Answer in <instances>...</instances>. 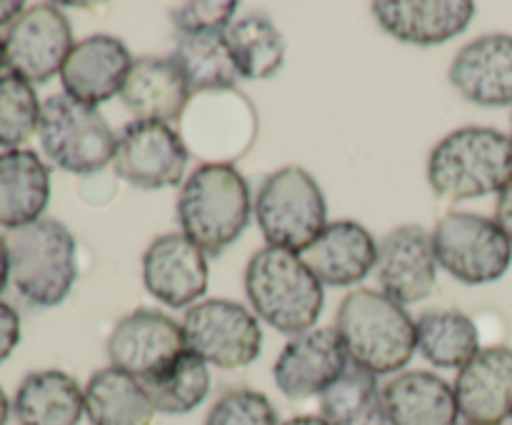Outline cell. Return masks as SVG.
<instances>
[{"label": "cell", "mask_w": 512, "mask_h": 425, "mask_svg": "<svg viewBox=\"0 0 512 425\" xmlns=\"http://www.w3.org/2000/svg\"><path fill=\"white\" fill-rule=\"evenodd\" d=\"M335 330L355 368L398 375L418 350V328L408 310L385 293L358 288L343 298Z\"/></svg>", "instance_id": "cell-1"}, {"label": "cell", "mask_w": 512, "mask_h": 425, "mask_svg": "<svg viewBox=\"0 0 512 425\" xmlns=\"http://www.w3.org/2000/svg\"><path fill=\"white\" fill-rule=\"evenodd\" d=\"M253 200L248 180L230 163H203L178 195V220L203 253L220 255L248 228Z\"/></svg>", "instance_id": "cell-2"}, {"label": "cell", "mask_w": 512, "mask_h": 425, "mask_svg": "<svg viewBox=\"0 0 512 425\" xmlns=\"http://www.w3.org/2000/svg\"><path fill=\"white\" fill-rule=\"evenodd\" d=\"M245 293L258 318L293 338L315 328L325 303L323 283L303 258L273 245H265L248 260Z\"/></svg>", "instance_id": "cell-3"}, {"label": "cell", "mask_w": 512, "mask_h": 425, "mask_svg": "<svg viewBox=\"0 0 512 425\" xmlns=\"http://www.w3.org/2000/svg\"><path fill=\"white\" fill-rule=\"evenodd\" d=\"M428 180L450 200L503 193L512 183V138L480 125L453 130L430 153Z\"/></svg>", "instance_id": "cell-4"}, {"label": "cell", "mask_w": 512, "mask_h": 425, "mask_svg": "<svg viewBox=\"0 0 512 425\" xmlns=\"http://www.w3.org/2000/svg\"><path fill=\"white\" fill-rule=\"evenodd\" d=\"M10 280L38 308H55L78 278L75 238L60 220L40 218L8 233Z\"/></svg>", "instance_id": "cell-5"}, {"label": "cell", "mask_w": 512, "mask_h": 425, "mask_svg": "<svg viewBox=\"0 0 512 425\" xmlns=\"http://www.w3.org/2000/svg\"><path fill=\"white\" fill-rule=\"evenodd\" d=\"M260 233L273 248L303 253L328 228V205L308 170L288 165L263 180L253 203Z\"/></svg>", "instance_id": "cell-6"}, {"label": "cell", "mask_w": 512, "mask_h": 425, "mask_svg": "<svg viewBox=\"0 0 512 425\" xmlns=\"http://www.w3.org/2000/svg\"><path fill=\"white\" fill-rule=\"evenodd\" d=\"M38 140L55 168L75 175L100 173L115 158L118 138L98 108L73 100L70 95H50L40 110Z\"/></svg>", "instance_id": "cell-7"}, {"label": "cell", "mask_w": 512, "mask_h": 425, "mask_svg": "<svg viewBox=\"0 0 512 425\" xmlns=\"http://www.w3.org/2000/svg\"><path fill=\"white\" fill-rule=\"evenodd\" d=\"M433 250L440 268L465 285L495 283L512 263V240L495 218L465 210H453L438 220Z\"/></svg>", "instance_id": "cell-8"}, {"label": "cell", "mask_w": 512, "mask_h": 425, "mask_svg": "<svg viewBox=\"0 0 512 425\" xmlns=\"http://www.w3.org/2000/svg\"><path fill=\"white\" fill-rule=\"evenodd\" d=\"M183 333L190 353L223 370L255 363L263 348L258 318L245 305L225 298H210L188 308Z\"/></svg>", "instance_id": "cell-9"}, {"label": "cell", "mask_w": 512, "mask_h": 425, "mask_svg": "<svg viewBox=\"0 0 512 425\" xmlns=\"http://www.w3.org/2000/svg\"><path fill=\"white\" fill-rule=\"evenodd\" d=\"M178 133L188 150L208 158V163H228V158H240L250 148L258 118L250 100L240 93L213 90L190 98Z\"/></svg>", "instance_id": "cell-10"}, {"label": "cell", "mask_w": 512, "mask_h": 425, "mask_svg": "<svg viewBox=\"0 0 512 425\" xmlns=\"http://www.w3.org/2000/svg\"><path fill=\"white\" fill-rule=\"evenodd\" d=\"M188 158V145L168 123L133 120L120 130L113 168L133 188L160 190L183 180Z\"/></svg>", "instance_id": "cell-11"}, {"label": "cell", "mask_w": 512, "mask_h": 425, "mask_svg": "<svg viewBox=\"0 0 512 425\" xmlns=\"http://www.w3.org/2000/svg\"><path fill=\"white\" fill-rule=\"evenodd\" d=\"M5 65L30 85L48 83L73 50V28L58 5H33L5 30Z\"/></svg>", "instance_id": "cell-12"}, {"label": "cell", "mask_w": 512, "mask_h": 425, "mask_svg": "<svg viewBox=\"0 0 512 425\" xmlns=\"http://www.w3.org/2000/svg\"><path fill=\"white\" fill-rule=\"evenodd\" d=\"M185 350L183 325L153 308H138L120 318L108 338L110 365L140 383L158 378Z\"/></svg>", "instance_id": "cell-13"}, {"label": "cell", "mask_w": 512, "mask_h": 425, "mask_svg": "<svg viewBox=\"0 0 512 425\" xmlns=\"http://www.w3.org/2000/svg\"><path fill=\"white\" fill-rule=\"evenodd\" d=\"M348 370V353L335 328H313L290 338L273 365L280 393L290 400L323 395Z\"/></svg>", "instance_id": "cell-14"}, {"label": "cell", "mask_w": 512, "mask_h": 425, "mask_svg": "<svg viewBox=\"0 0 512 425\" xmlns=\"http://www.w3.org/2000/svg\"><path fill=\"white\" fill-rule=\"evenodd\" d=\"M380 293L395 303L410 305L425 300L438 283V258L433 235L420 225H400L378 245L375 260Z\"/></svg>", "instance_id": "cell-15"}, {"label": "cell", "mask_w": 512, "mask_h": 425, "mask_svg": "<svg viewBox=\"0 0 512 425\" xmlns=\"http://www.w3.org/2000/svg\"><path fill=\"white\" fill-rule=\"evenodd\" d=\"M143 283L168 308H193L208 290V260L188 235L165 233L145 250Z\"/></svg>", "instance_id": "cell-16"}, {"label": "cell", "mask_w": 512, "mask_h": 425, "mask_svg": "<svg viewBox=\"0 0 512 425\" xmlns=\"http://www.w3.org/2000/svg\"><path fill=\"white\" fill-rule=\"evenodd\" d=\"M133 63L123 40L95 33L73 45L60 70V83L65 95L95 108L120 95Z\"/></svg>", "instance_id": "cell-17"}, {"label": "cell", "mask_w": 512, "mask_h": 425, "mask_svg": "<svg viewBox=\"0 0 512 425\" xmlns=\"http://www.w3.org/2000/svg\"><path fill=\"white\" fill-rule=\"evenodd\" d=\"M460 418L475 425H505L512 418V348L490 345L455 378Z\"/></svg>", "instance_id": "cell-18"}, {"label": "cell", "mask_w": 512, "mask_h": 425, "mask_svg": "<svg viewBox=\"0 0 512 425\" xmlns=\"http://www.w3.org/2000/svg\"><path fill=\"white\" fill-rule=\"evenodd\" d=\"M450 83L465 100L483 108L512 105V35L490 33L455 55Z\"/></svg>", "instance_id": "cell-19"}, {"label": "cell", "mask_w": 512, "mask_h": 425, "mask_svg": "<svg viewBox=\"0 0 512 425\" xmlns=\"http://www.w3.org/2000/svg\"><path fill=\"white\" fill-rule=\"evenodd\" d=\"M373 15L388 35L410 45H443L473 23L470 0H380Z\"/></svg>", "instance_id": "cell-20"}, {"label": "cell", "mask_w": 512, "mask_h": 425, "mask_svg": "<svg viewBox=\"0 0 512 425\" xmlns=\"http://www.w3.org/2000/svg\"><path fill=\"white\" fill-rule=\"evenodd\" d=\"M120 98L125 108L135 115V120H153V123L178 120L180 123L193 98V90L170 55L168 58L145 55L135 60L130 68Z\"/></svg>", "instance_id": "cell-21"}, {"label": "cell", "mask_w": 512, "mask_h": 425, "mask_svg": "<svg viewBox=\"0 0 512 425\" xmlns=\"http://www.w3.org/2000/svg\"><path fill=\"white\" fill-rule=\"evenodd\" d=\"M300 258L323 285L348 288L373 273L378 243L368 228L355 220H338L330 223Z\"/></svg>", "instance_id": "cell-22"}, {"label": "cell", "mask_w": 512, "mask_h": 425, "mask_svg": "<svg viewBox=\"0 0 512 425\" xmlns=\"http://www.w3.org/2000/svg\"><path fill=\"white\" fill-rule=\"evenodd\" d=\"M388 425H458L460 408L453 385L438 373L405 370L383 385Z\"/></svg>", "instance_id": "cell-23"}, {"label": "cell", "mask_w": 512, "mask_h": 425, "mask_svg": "<svg viewBox=\"0 0 512 425\" xmlns=\"http://www.w3.org/2000/svg\"><path fill=\"white\" fill-rule=\"evenodd\" d=\"M50 200V170L35 150L0 153V228H23L43 218Z\"/></svg>", "instance_id": "cell-24"}, {"label": "cell", "mask_w": 512, "mask_h": 425, "mask_svg": "<svg viewBox=\"0 0 512 425\" xmlns=\"http://www.w3.org/2000/svg\"><path fill=\"white\" fill-rule=\"evenodd\" d=\"M13 413L20 425H78L85 413V393L63 370H35L15 390Z\"/></svg>", "instance_id": "cell-25"}, {"label": "cell", "mask_w": 512, "mask_h": 425, "mask_svg": "<svg viewBox=\"0 0 512 425\" xmlns=\"http://www.w3.org/2000/svg\"><path fill=\"white\" fill-rule=\"evenodd\" d=\"M83 393L85 415L93 425H150L155 418L140 380L113 365L90 375Z\"/></svg>", "instance_id": "cell-26"}, {"label": "cell", "mask_w": 512, "mask_h": 425, "mask_svg": "<svg viewBox=\"0 0 512 425\" xmlns=\"http://www.w3.org/2000/svg\"><path fill=\"white\" fill-rule=\"evenodd\" d=\"M230 58L240 78H273L285 60V40L278 25L260 10L238 15L225 30Z\"/></svg>", "instance_id": "cell-27"}, {"label": "cell", "mask_w": 512, "mask_h": 425, "mask_svg": "<svg viewBox=\"0 0 512 425\" xmlns=\"http://www.w3.org/2000/svg\"><path fill=\"white\" fill-rule=\"evenodd\" d=\"M418 350L435 368H463L480 353L478 325L460 310H428L415 323Z\"/></svg>", "instance_id": "cell-28"}, {"label": "cell", "mask_w": 512, "mask_h": 425, "mask_svg": "<svg viewBox=\"0 0 512 425\" xmlns=\"http://www.w3.org/2000/svg\"><path fill=\"white\" fill-rule=\"evenodd\" d=\"M170 58L178 63L193 95L213 90H233L238 83V68L230 58L225 33L178 35Z\"/></svg>", "instance_id": "cell-29"}, {"label": "cell", "mask_w": 512, "mask_h": 425, "mask_svg": "<svg viewBox=\"0 0 512 425\" xmlns=\"http://www.w3.org/2000/svg\"><path fill=\"white\" fill-rule=\"evenodd\" d=\"M320 418L328 425H388L378 375L348 368L323 395Z\"/></svg>", "instance_id": "cell-30"}, {"label": "cell", "mask_w": 512, "mask_h": 425, "mask_svg": "<svg viewBox=\"0 0 512 425\" xmlns=\"http://www.w3.org/2000/svg\"><path fill=\"white\" fill-rule=\"evenodd\" d=\"M153 403L155 413L185 415L198 408L210 393L208 363L195 353L185 350L168 370L158 378L140 383Z\"/></svg>", "instance_id": "cell-31"}, {"label": "cell", "mask_w": 512, "mask_h": 425, "mask_svg": "<svg viewBox=\"0 0 512 425\" xmlns=\"http://www.w3.org/2000/svg\"><path fill=\"white\" fill-rule=\"evenodd\" d=\"M40 110L33 85L13 73L0 75V148L15 150L38 133Z\"/></svg>", "instance_id": "cell-32"}, {"label": "cell", "mask_w": 512, "mask_h": 425, "mask_svg": "<svg viewBox=\"0 0 512 425\" xmlns=\"http://www.w3.org/2000/svg\"><path fill=\"white\" fill-rule=\"evenodd\" d=\"M205 425H278V413L258 390L235 388L215 400Z\"/></svg>", "instance_id": "cell-33"}, {"label": "cell", "mask_w": 512, "mask_h": 425, "mask_svg": "<svg viewBox=\"0 0 512 425\" xmlns=\"http://www.w3.org/2000/svg\"><path fill=\"white\" fill-rule=\"evenodd\" d=\"M238 18V3L235 0H200V3H183L170 10L178 35L195 33H225L228 25Z\"/></svg>", "instance_id": "cell-34"}, {"label": "cell", "mask_w": 512, "mask_h": 425, "mask_svg": "<svg viewBox=\"0 0 512 425\" xmlns=\"http://www.w3.org/2000/svg\"><path fill=\"white\" fill-rule=\"evenodd\" d=\"M20 343V318L13 305L0 300V363L10 358L15 345Z\"/></svg>", "instance_id": "cell-35"}, {"label": "cell", "mask_w": 512, "mask_h": 425, "mask_svg": "<svg viewBox=\"0 0 512 425\" xmlns=\"http://www.w3.org/2000/svg\"><path fill=\"white\" fill-rule=\"evenodd\" d=\"M495 223L505 230V235L512 240V183L503 193L498 195V205H495Z\"/></svg>", "instance_id": "cell-36"}, {"label": "cell", "mask_w": 512, "mask_h": 425, "mask_svg": "<svg viewBox=\"0 0 512 425\" xmlns=\"http://www.w3.org/2000/svg\"><path fill=\"white\" fill-rule=\"evenodd\" d=\"M23 10L25 5L20 0H0V25H13Z\"/></svg>", "instance_id": "cell-37"}, {"label": "cell", "mask_w": 512, "mask_h": 425, "mask_svg": "<svg viewBox=\"0 0 512 425\" xmlns=\"http://www.w3.org/2000/svg\"><path fill=\"white\" fill-rule=\"evenodd\" d=\"M10 280V253H8V240L0 233V293Z\"/></svg>", "instance_id": "cell-38"}, {"label": "cell", "mask_w": 512, "mask_h": 425, "mask_svg": "<svg viewBox=\"0 0 512 425\" xmlns=\"http://www.w3.org/2000/svg\"><path fill=\"white\" fill-rule=\"evenodd\" d=\"M283 425H328L320 415H298V418L285 420Z\"/></svg>", "instance_id": "cell-39"}, {"label": "cell", "mask_w": 512, "mask_h": 425, "mask_svg": "<svg viewBox=\"0 0 512 425\" xmlns=\"http://www.w3.org/2000/svg\"><path fill=\"white\" fill-rule=\"evenodd\" d=\"M10 410H13V405H10V400H8V395H5V390L0 388V425L8 423Z\"/></svg>", "instance_id": "cell-40"}, {"label": "cell", "mask_w": 512, "mask_h": 425, "mask_svg": "<svg viewBox=\"0 0 512 425\" xmlns=\"http://www.w3.org/2000/svg\"><path fill=\"white\" fill-rule=\"evenodd\" d=\"M5 65V45H3V38H0V68Z\"/></svg>", "instance_id": "cell-41"}, {"label": "cell", "mask_w": 512, "mask_h": 425, "mask_svg": "<svg viewBox=\"0 0 512 425\" xmlns=\"http://www.w3.org/2000/svg\"><path fill=\"white\" fill-rule=\"evenodd\" d=\"M465 425H475V423H465Z\"/></svg>", "instance_id": "cell-42"}]
</instances>
